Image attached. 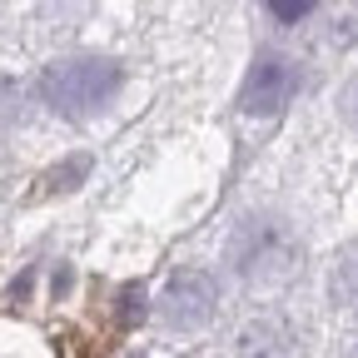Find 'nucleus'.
Returning <instances> with one entry per match:
<instances>
[{"instance_id":"nucleus-1","label":"nucleus","mask_w":358,"mask_h":358,"mask_svg":"<svg viewBox=\"0 0 358 358\" xmlns=\"http://www.w3.org/2000/svg\"><path fill=\"white\" fill-rule=\"evenodd\" d=\"M120 90V65L100 60V55H75V60H55L40 75V100L55 115H95L110 105V95Z\"/></svg>"},{"instance_id":"nucleus-2","label":"nucleus","mask_w":358,"mask_h":358,"mask_svg":"<svg viewBox=\"0 0 358 358\" xmlns=\"http://www.w3.org/2000/svg\"><path fill=\"white\" fill-rule=\"evenodd\" d=\"M299 90V65L284 60V55H259L244 75V90H239V110L244 115H279Z\"/></svg>"},{"instance_id":"nucleus-3","label":"nucleus","mask_w":358,"mask_h":358,"mask_svg":"<svg viewBox=\"0 0 358 358\" xmlns=\"http://www.w3.org/2000/svg\"><path fill=\"white\" fill-rule=\"evenodd\" d=\"M214 303H219V289H214V279L209 274H179L164 294H159V319L169 324V329H204L209 319H214Z\"/></svg>"},{"instance_id":"nucleus-4","label":"nucleus","mask_w":358,"mask_h":358,"mask_svg":"<svg viewBox=\"0 0 358 358\" xmlns=\"http://www.w3.org/2000/svg\"><path fill=\"white\" fill-rule=\"evenodd\" d=\"M239 358H294V334L279 319H259L239 334Z\"/></svg>"},{"instance_id":"nucleus-5","label":"nucleus","mask_w":358,"mask_h":358,"mask_svg":"<svg viewBox=\"0 0 358 358\" xmlns=\"http://www.w3.org/2000/svg\"><path fill=\"white\" fill-rule=\"evenodd\" d=\"M329 289H334V303H338V308L358 313V249H348V254L334 264V279H329Z\"/></svg>"},{"instance_id":"nucleus-6","label":"nucleus","mask_w":358,"mask_h":358,"mask_svg":"<svg viewBox=\"0 0 358 358\" xmlns=\"http://www.w3.org/2000/svg\"><path fill=\"white\" fill-rule=\"evenodd\" d=\"M268 15H274V20H308L313 6H308V0H299V6H268Z\"/></svg>"},{"instance_id":"nucleus-7","label":"nucleus","mask_w":358,"mask_h":358,"mask_svg":"<svg viewBox=\"0 0 358 358\" xmlns=\"http://www.w3.org/2000/svg\"><path fill=\"white\" fill-rule=\"evenodd\" d=\"M353 358H358V353H353Z\"/></svg>"}]
</instances>
